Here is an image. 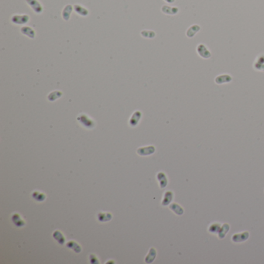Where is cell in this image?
Masks as SVG:
<instances>
[{
  "label": "cell",
  "mask_w": 264,
  "mask_h": 264,
  "mask_svg": "<svg viewBox=\"0 0 264 264\" xmlns=\"http://www.w3.org/2000/svg\"><path fill=\"white\" fill-rule=\"evenodd\" d=\"M74 8H75V12L78 14V15L86 16L89 14V11H88L86 9L84 8V7L81 6L80 5H75V6H74Z\"/></svg>",
  "instance_id": "obj_20"
},
{
  "label": "cell",
  "mask_w": 264,
  "mask_h": 264,
  "mask_svg": "<svg viewBox=\"0 0 264 264\" xmlns=\"http://www.w3.org/2000/svg\"><path fill=\"white\" fill-rule=\"evenodd\" d=\"M157 179H158L159 182H160V188H164V187H165L166 186H167V178L164 173H158V174H157Z\"/></svg>",
  "instance_id": "obj_12"
},
{
  "label": "cell",
  "mask_w": 264,
  "mask_h": 264,
  "mask_svg": "<svg viewBox=\"0 0 264 264\" xmlns=\"http://www.w3.org/2000/svg\"><path fill=\"white\" fill-rule=\"evenodd\" d=\"M141 35L146 38H153V37H154V36H155L156 34H155V33L153 32V31L144 30V31H142Z\"/></svg>",
  "instance_id": "obj_26"
},
{
  "label": "cell",
  "mask_w": 264,
  "mask_h": 264,
  "mask_svg": "<svg viewBox=\"0 0 264 264\" xmlns=\"http://www.w3.org/2000/svg\"><path fill=\"white\" fill-rule=\"evenodd\" d=\"M221 225H220L218 222H215V223H212L209 225L208 227V232L211 234H218L220 228H221Z\"/></svg>",
  "instance_id": "obj_16"
},
{
  "label": "cell",
  "mask_w": 264,
  "mask_h": 264,
  "mask_svg": "<svg viewBox=\"0 0 264 264\" xmlns=\"http://www.w3.org/2000/svg\"><path fill=\"white\" fill-rule=\"evenodd\" d=\"M232 81V76L229 75H227V74L218 75V76H217L215 79V83L218 84V85H223V84L229 83V82H231Z\"/></svg>",
  "instance_id": "obj_4"
},
{
  "label": "cell",
  "mask_w": 264,
  "mask_h": 264,
  "mask_svg": "<svg viewBox=\"0 0 264 264\" xmlns=\"http://www.w3.org/2000/svg\"><path fill=\"white\" fill-rule=\"evenodd\" d=\"M67 246H68V248H70V249H73L77 253H78V252H80L81 251H82V248H81L80 245L78 243H76L75 242H74V241L68 242V243H67Z\"/></svg>",
  "instance_id": "obj_18"
},
{
  "label": "cell",
  "mask_w": 264,
  "mask_h": 264,
  "mask_svg": "<svg viewBox=\"0 0 264 264\" xmlns=\"http://www.w3.org/2000/svg\"><path fill=\"white\" fill-rule=\"evenodd\" d=\"M197 53L201 57L204 58V59H209L211 57V53L210 52V50L203 43L198 44V46L197 47Z\"/></svg>",
  "instance_id": "obj_2"
},
{
  "label": "cell",
  "mask_w": 264,
  "mask_h": 264,
  "mask_svg": "<svg viewBox=\"0 0 264 264\" xmlns=\"http://www.w3.org/2000/svg\"><path fill=\"white\" fill-rule=\"evenodd\" d=\"M170 208L174 211L175 214L178 215H181L184 214V208H181L178 204H176V203H173L170 205Z\"/></svg>",
  "instance_id": "obj_15"
},
{
  "label": "cell",
  "mask_w": 264,
  "mask_h": 264,
  "mask_svg": "<svg viewBox=\"0 0 264 264\" xmlns=\"http://www.w3.org/2000/svg\"><path fill=\"white\" fill-rule=\"evenodd\" d=\"M148 256H150V258H147V259H146V262H153V259H154V258L156 257V250L155 249L152 248V249H150V252H149Z\"/></svg>",
  "instance_id": "obj_25"
},
{
  "label": "cell",
  "mask_w": 264,
  "mask_h": 264,
  "mask_svg": "<svg viewBox=\"0 0 264 264\" xmlns=\"http://www.w3.org/2000/svg\"><path fill=\"white\" fill-rule=\"evenodd\" d=\"M200 30H201V27H200L198 25H193L191 26L189 29L187 30V33H186V35H187V37L192 38Z\"/></svg>",
  "instance_id": "obj_9"
},
{
  "label": "cell",
  "mask_w": 264,
  "mask_h": 264,
  "mask_svg": "<svg viewBox=\"0 0 264 264\" xmlns=\"http://www.w3.org/2000/svg\"><path fill=\"white\" fill-rule=\"evenodd\" d=\"M28 5L33 9V11L36 13H41L43 12V7L37 0H26Z\"/></svg>",
  "instance_id": "obj_5"
},
{
  "label": "cell",
  "mask_w": 264,
  "mask_h": 264,
  "mask_svg": "<svg viewBox=\"0 0 264 264\" xmlns=\"http://www.w3.org/2000/svg\"><path fill=\"white\" fill-rule=\"evenodd\" d=\"M99 220L101 221H109L111 218H113V215L109 214V213H100L99 214Z\"/></svg>",
  "instance_id": "obj_23"
},
{
  "label": "cell",
  "mask_w": 264,
  "mask_h": 264,
  "mask_svg": "<svg viewBox=\"0 0 264 264\" xmlns=\"http://www.w3.org/2000/svg\"><path fill=\"white\" fill-rule=\"evenodd\" d=\"M32 196L34 199L36 200V201H44L45 198H46L45 194H43V193H41V192H40V191H34L33 194H32Z\"/></svg>",
  "instance_id": "obj_22"
},
{
  "label": "cell",
  "mask_w": 264,
  "mask_h": 264,
  "mask_svg": "<svg viewBox=\"0 0 264 264\" xmlns=\"http://www.w3.org/2000/svg\"><path fill=\"white\" fill-rule=\"evenodd\" d=\"M154 151H155V147H153V146H150V147H143V148H139L137 153L140 156H147L153 153Z\"/></svg>",
  "instance_id": "obj_7"
},
{
  "label": "cell",
  "mask_w": 264,
  "mask_h": 264,
  "mask_svg": "<svg viewBox=\"0 0 264 264\" xmlns=\"http://www.w3.org/2000/svg\"><path fill=\"white\" fill-rule=\"evenodd\" d=\"M173 197H174V194H173L172 191H166L165 194H164V200H163V201H162V205L166 206V205L170 204V201H172Z\"/></svg>",
  "instance_id": "obj_14"
},
{
  "label": "cell",
  "mask_w": 264,
  "mask_h": 264,
  "mask_svg": "<svg viewBox=\"0 0 264 264\" xmlns=\"http://www.w3.org/2000/svg\"><path fill=\"white\" fill-rule=\"evenodd\" d=\"M166 2H169V3H172V2H174V0H165Z\"/></svg>",
  "instance_id": "obj_27"
},
{
  "label": "cell",
  "mask_w": 264,
  "mask_h": 264,
  "mask_svg": "<svg viewBox=\"0 0 264 264\" xmlns=\"http://www.w3.org/2000/svg\"><path fill=\"white\" fill-rule=\"evenodd\" d=\"M142 114L140 112H139V111H136V112H135L134 113H133V116H132V118L130 119V124L132 126H136V125L138 124V122L139 120L140 119V117H141Z\"/></svg>",
  "instance_id": "obj_11"
},
{
  "label": "cell",
  "mask_w": 264,
  "mask_h": 264,
  "mask_svg": "<svg viewBox=\"0 0 264 264\" xmlns=\"http://www.w3.org/2000/svg\"><path fill=\"white\" fill-rule=\"evenodd\" d=\"M249 237V232L245 231V232H240V233H235L232 235V241L233 242H243L246 241Z\"/></svg>",
  "instance_id": "obj_3"
},
{
  "label": "cell",
  "mask_w": 264,
  "mask_h": 264,
  "mask_svg": "<svg viewBox=\"0 0 264 264\" xmlns=\"http://www.w3.org/2000/svg\"><path fill=\"white\" fill-rule=\"evenodd\" d=\"M62 96V93L61 92H51L48 96V99L51 102H54V100L57 99L58 98H60Z\"/></svg>",
  "instance_id": "obj_24"
},
{
  "label": "cell",
  "mask_w": 264,
  "mask_h": 264,
  "mask_svg": "<svg viewBox=\"0 0 264 264\" xmlns=\"http://www.w3.org/2000/svg\"><path fill=\"white\" fill-rule=\"evenodd\" d=\"M229 229H230L229 225L227 223H224L223 225L221 226V228H220L219 232H218V238H219L220 239H222V238H225V236L228 232Z\"/></svg>",
  "instance_id": "obj_8"
},
{
  "label": "cell",
  "mask_w": 264,
  "mask_h": 264,
  "mask_svg": "<svg viewBox=\"0 0 264 264\" xmlns=\"http://www.w3.org/2000/svg\"><path fill=\"white\" fill-rule=\"evenodd\" d=\"M21 33L24 35H26V36H29L31 39H33L35 37V32H34L32 28L29 27V26H23L20 30Z\"/></svg>",
  "instance_id": "obj_10"
},
{
  "label": "cell",
  "mask_w": 264,
  "mask_h": 264,
  "mask_svg": "<svg viewBox=\"0 0 264 264\" xmlns=\"http://www.w3.org/2000/svg\"><path fill=\"white\" fill-rule=\"evenodd\" d=\"M30 17L27 15H15L12 17V22L16 24H24L29 21Z\"/></svg>",
  "instance_id": "obj_6"
},
{
  "label": "cell",
  "mask_w": 264,
  "mask_h": 264,
  "mask_svg": "<svg viewBox=\"0 0 264 264\" xmlns=\"http://www.w3.org/2000/svg\"><path fill=\"white\" fill-rule=\"evenodd\" d=\"M53 236H54V238H55V240L57 241L58 243L64 244V241H65V238H64V237L63 234L61 233L59 231H56V232H54Z\"/></svg>",
  "instance_id": "obj_21"
},
{
  "label": "cell",
  "mask_w": 264,
  "mask_h": 264,
  "mask_svg": "<svg viewBox=\"0 0 264 264\" xmlns=\"http://www.w3.org/2000/svg\"><path fill=\"white\" fill-rule=\"evenodd\" d=\"M12 220L13 221L14 224H15L17 227L23 226V225H25V221L21 219L20 216H19V215H18V214H14V215H12Z\"/></svg>",
  "instance_id": "obj_19"
},
{
  "label": "cell",
  "mask_w": 264,
  "mask_h": 264,
  "mask_svg": "<svg viewBox=\"0 0 264 264\" xmlns=\"http://www.w3.org/2000/svg\"><path fill=\"white\" fill-rule=\"evenodd\" d=\"M162 11L166 14H169V15H174L178 12V9L176 7H169L167 5H164L162 8Z\"/></svg>",
  "instance_id": "obj_17"
},
{
  "label": "cell",
  "mask_w": 264,
  "mask_h": 264,
  "mask_svg": "<svg viewBox=\"0 0 264 264\" xmlns=\"http://www.w3.org/2000/svg\"><path fill=\"white\" fill-rule=\"evenodd\" d=\"M72 12V6L71 5H67L64 8L63 12H62V17L64 18V19L66 21H68V19H70L71 13Z\"/></svg>",
  "instance_id": "obj_13"
},
{
  "label": "cell",
  "mask_w": 264,
  "mask_h": 264,
  "mask_svg": "<svg viewBox=\"0 0 264 264\" xmlns=\"http://www.w3.org/2000/svg\"><path fill=\"white\" fill-rule=\"evenodd\" d=\"M77 119L82 126L88 128V129H92V128L95 126V123H94L93 120L85 114H82L79 116H78Z\"/></svg>",
  "instance_id": "obj_1"
}]
</instances>
